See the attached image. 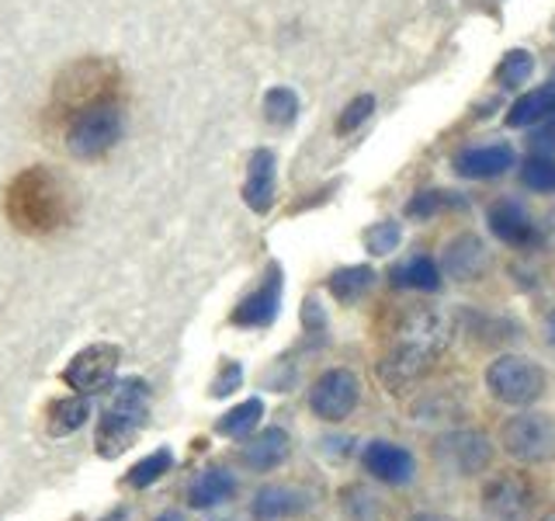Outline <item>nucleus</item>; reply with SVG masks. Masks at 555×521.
<instances>
[{"label":"nucleus","mask_w":555,"mask_h":521,"mask_svg":"<svg viewBox=\"0 0 555 521\" xmlns=\"http://www.w3.org/2000/svg\"><path fill=\"white\" fill-rule=\"evenodd\" d=\"M236 486H240L236 476H233L225 466H208V469H202V473L188 483V504H191L195 511L216 508V504L233 500Z\"/></svg>","instance_id":"21"},{"label":"nucleus","mask_w":555,"mask_h":521,"mask_svg":"<svg viewBox=\"0 0 555 521\" xmlns=\"http://www.w3.org/2000/svg\"><path fill=\"white\" fill-rule=\"evenodd\" d=\"M243 386V365L240 361H233V358H222V365H219V372H216V379H212V396H233L236 390Z\"/></svg>","instance_id":"35"},{"label":"nucleus","mask_w":555,"mask_h":521,"mask_svg":"<svg viewBox=\"0 0 555 521\" xmlns=\"http://www.w3.org/2000/svg\"><path fill=\"white\" fill-rule=\"evenodd\" d=\"M150 421V382L129 376L115 379L108 386V410L101 414L98 434H94V452L101 459H118L132 448L139 431Z\"/></svg>","instance_id":"3"},{"label":"nucleus","mask_w":555,"mask_h":521,"mask_svg":"<svg viewBox=\"0 0 555 521\" xmlns=\"http://www.w3.org/2000/svg\"><path fill=\"white\" fill-rule=\"evenodd\" d=\"M545 338H548V344H555V309L545 317Z\"/></svg>","instance_id":"38"},{"label":"nucleus","mask_w":555,"mask_h":521,"mask_svg":"<svg viewBox=\"0 0 555 521\" xmlns=\"http://www.w3.org/2000/svg\"><path fill=\"white\" fill-rule=\"evenodd\" d=\"M156 521H184V514H178V511H167V514H160Z\"/></svg>","instance_id":"39"},{"label":"nucleus","mask_w":555,"mask_h":521,"mask_svg":"<svg viewBox=\"0 0 555 521\" xmlns=\"http://www.w3.org/2000/svg\"><path fill=\"white\" fill-rule=\"evenodd\" d=\"M372 112H375V98H372V94H358V98L340 112V118H337V132H340V136L354 132V129L361 126V122H369V118H372Z\"/></svg>","instance_id":"34"},{"label":"nucleus","mask_w":555,"mask_h":521,"mask_svg":"<svg viewBox=\"0 0 555 521\" xmlns=\"http://www.w3.org/2000/svg\"><path fill=\"white\" fill-rule=\"evenodd\" d=\"M358 404H361V382L351 369H326L309 390V410L330 424L351 417Z\"/></svg>","instance_id":"8"},{"label":"nucleus","mask_w":555,"mask_h":521,"mask_svg":"<svg viewBox=\"0 0 555 521\" xmlns=\"http://www.w3.org/2000/svg\"><path fill=\"white\" fill-rule=\"evenodd\" d=\"M264 118L271 126H292L299 118V94L292 87H271L264 94Z\"/></svg>","instance_id":"29"},{"label":"nucleus","mask_w":555,"mask_h":521,"mask_svg":"<svg viewBox=\"0 0 555 521\" xmlns=\"http://www.w3.org/2000/svg\"><path fill=\"white\" fill-rule=\"evenodd\" d=\"M531 74H534V56L528 49H511L496 66L500 87H520V84H528Z\"/></svg>","instance_id":"30"},{"label":"nucleus","mask_w":555,"mask_h":521,"mask_svg":"<svg viewBox=\"0 0 555 521\" xmlns=\"http://www.w3.org/2000/svg\"><path fill=\"white\" fill-rule=\"evenodd\" d=\"M243 202H247L250 213L268 216L274 208V195H278V161L268 147H260L250 153L247 164V181H243Z\"/></svg>","instance_id":"18"},{"label":"nucleus","mask_w":555,"mask_h":521,"mask_svg":"<svg viewBox=\"0 0 555 521\" xmlns=\"http://www.w3.org/2000/svg\"><path fill=\"white\" fill-rule=\"evenodd\" d=\"M552 118H555V115H552Z\"/></svg>","instance_id":"41"},{"label":"nucleus","mask_w":555,"mask_h":521,"mask_svg":"<svg viewBox=\"0 0 555 521\" xmlns=\"http://www.w3.org/2000/svg\"><path fill=\"white\" fill-rule=\"evenodd\" d=\"M399 240H403V230H399L396 219H382L364 230V247H369V254H375V257L392 254L399 247Z\"/></svg>","instance_id":"31"},{"label":"nucleus","mask_w":555,"mask_h":521,"mask_svg":"<svg viewBox=\"0 0 555 521\" xmlns=\"http://www.w3.org/2000/svg\"><path fill=\"white\" fill-rule=\"evenodd\" d=\"M517 161L514 147L507 143H490V147H465L462 153H455V167L459 178H473V181H486V178H500L507 174Z\"/></svg>","instance_id":"19"},{"label":"nucleus","mask_w":555,"mask_h":521,"mask_svg":"<svg viewBox=\"0 0 555 521\" xmlns=\"http://www.w3.org/2000/svg\"><path fill=\"white\" fill-rule=\"evenodd\" d=\"M482 511L490 521H528L534 511V486L520 473H500L482 486Z\"/></svg>","instance_id":"10"},{"label":"nucleus","mask_w":555,"mask_h":521,"mask_svg":"<svg viewBox=\"0 0 555 521\" xmlns=\"http://www.w3.org/2000/svg\"><path fill=\"white\" fill-rule=\"evenodd\" d=\"M542 521H555V511H548V514H545Z\"/></svg>","instance_id":"40"},{"label":"nucleus","mask_w":555,"mask_h":521,"mask_svg":"<svg viewBox=\"0 0 555 521\" xmlns=\"http://www.w3.org/2000/svg\"><path fill=\"white\" fill-rule=\"evenodd\" d=\"M406 521H455V518H448V514H438V511H421V514H410Z\"/></svg>","instance_id":"37"},{"label":"nucleus","mask_w":555,"mask_h":521,"mask_svg":"<svg viewBox=\"0 0 555 521\" xmlns=\"http://www.w3.org/2000/svg\"><path fill=\"white\" fill-rule=\"evenodd\" d=\"M462 205H465V199H459L455 191H421V195L406 202V216L430 219V216L448 213V208H462Z\"/></svg>","instance_id":"28"},{"label":"nucleus","mask_w":555,"mask_h":521,"mask_svg":"<svg viewBox=\"0 0 555 521\" xmlns=\"http://www.w3.org/2000/svg\"><path fill=\"white\" fill-rule=\"evenodd\" d=\"M490 233L500 240V243H511V247H534L538 240V226L531 223V216L520 208L517 202L503 199V202H493L490 205Z\"/></svg>","instance_id":"20"},{"label":"nucleus","mask_w":555,"mask_h":521,"mask_svg":"<svg viewBox=\"0 0 555 521\" xmlns=\"http://www.w3.org/2000/svg\"><path fill=\"white\" fill-rule=\"evenodd\" d=\"M288 456H292V434L278 424L257 428L240 445V462L254 469V473H271V469L285 466Z\"/></svg>","instance_id":"15"},{"label":"nucleus","mask_w":555,"mask_h":521,"mask_svg":"<svg viewBox=\"0 0 555 521\" xmlns=\"http://www.w3.org/2000/svg\"><path fill=\"white\" fill-rule=\"evenodd\" d=\"M312 504H317V494L306 491V486L264 483L250 500V518L254 521H288V518L306 514Z\"/></svg>","instance_id":"14"},{"label":"nucleus","mask_w":555,"mask_h":521,"mask_svg":"<svg viewBox=\"0 0 555 521\" xmlns=\"http://www.w3.org/2000/svg\"><path fill=\"white\" fill-rule=\"evenodd\" d=\"M451 334H455V323H451L448 313L434 306H413L410 313H403V320L396 323V341L416 344L430 355H441L451 344Z\"/></svg>","instance_id":"13"},{"label":"nucleus","mask_w":555,"mask_h":521,"mask_svg":"<svg viewBox=\"0 0 555 521\" xmlns=\"http://www.w3.org/2000/svg\"><path fill=\"white\" fill-rule=\"evenodd\" d=\"M121 94V69L108 56H80L60 69V77L52 80L49 104H46V129L60 132L66 118L91 109L104 98Z\"/></svg>","instance_id":"2"},{"label":"nucleus","mask_w":555,"mask_h":521,"mask_svg":"<svg viewBox=\"0 0 555 521\" xmlns=\"http://www.w3.org/2000/svg\"><path fill=\"white\" fill-rule=\"evenodd\" d=\"M282 289H285L282 265H271L264 271V278H260V285L236 303L230 323L233 327H247V330L271 327L278 320V313H282Z\"/></svg>","instance_id":"11"},{"label":"nucleus","mask_w":555,"mask_h":521,"mask_svg":"<svg viewBox=\"0 0 555 521\" xmlns=\"http://www.w3.org/2000/svg\"><path fill=\"white\" fill-rule=\"evenodd\" d=\"M434 459L455 476H476L493 462V442L482 431H448L434 442Z\"/></svg>","instance_id":"9"},{"label":"nucleus","mask_w":555,"mask_h":521,"mask_svg":"<svg viewBox=\"0 0 555 521\" xmlns=\"http://www.w3.org/2000/svg\"><path fill=\"white\" fill-rule=\"evenodd\" d=\"M375 285V271L369 265H351V268H337L326 278V289L337 303H358L364 292Z\"/></svg>","instance_id":"26"},{"label":"nucleus","mask_w":555,"mask_h":521,"mask_svg":"<svg viewBox=\"0 0 555 521\" xmlns=\"http://www.w3.org/2000/svg\"><path fill=\"white\" fill-rule=\"evenodd\" d=\"M344 514L351 518V521H378L382 511H378V500L364 491V486H344Z\"/></svg>","instance_id":"32"},{"label":"nucleus","mask_w":555,"mask_h":521,"mask_svg":"<svg viewBox=\"0 0 555 521\" xmlns=\"http://www.w3.org/2000/svg\"><path fill=\"white\" fill-rule=\"evenodd\" d=\"M87 421H91V396L83 393H66L49 399L46 407V431L52 439H66V434L80 431Z\"/></svg>","instance_id":"22"},{"label":"nucleus","mask_w":555,"mask_h":521,"mask_svg":"<svg viewBox=\"0 0 555 521\" xmlns=\"http://www.w3.org/2000/svg\"><path fill=\"white\" fill-rule=\"evenodd\" d=\"M500 445L511 459L542 466L555 459V417L542 410H520L500 431Z\"/></svg>","instance_id":"5"},{"label":"nucleus","mask_w":555,"mask_h":521,"mask_svg":"<svg viewBox=\"0 0 555 521\" xmlns=\"http://www.w3.org/2000/svg\"><path fill=\"white\" fill-rule=\"evenodd\" d=\"M302 320H306V330H323V327H326V317H323V313H320L317 300H306Z\"/></svg>","instance_id":"36"},{"label":"nucleus","mask_w":555,"mask_h":521,"mask_svg":"<svg viewBox=\"0 0 555 521\" xmlns=\"http://www.w3.org/2000/svg\"><path fill=\"white\" fill-rule=\"evenodd\" d=\"M260 417H264V399L260 396H250L236 404L233 410H225L219 421H216V434L222 439H233V442H243L247 434H254L260 428Z\"/></svg>","instance_id":"25"},{"label":"nucleus","mask_w":555,"mask_h":521,"mask_svg":"<svg viewBox=\"0 0 555 521\" xmlns=\"http://www.w3.org/2000/svg\"><path fill=\"white\" fill-rule=\"evenodd\" d=\"M4 216L17 233L52 237L74 219V191L52 167L31 164L11 178L4 191Z\"/></svg>","instance_id":"1"},{"label":"nucleus","mask_w":555,"mask_h":521,"mask_svg":"<svg viewBox=\"0 0 555 521\" xmlns=\"http://www.w3.org/2000/svg\"><path fill=\"white\" fill-rule=\"evenodd\" d=\"M170 469H173V452L164 445V448L150 452L146 459H139V462L129 469L126 483L132 486V491H146V486H153L156 480H164V476L170 473Z\"/></svg>","instance_id":"27"},{"label":"nucleus","mask_w":555,"mask_h":521,"mask_svg":"<svg viewBox=\"0 0 555 521\" xmlns=\"http://www.w3.org/2000/svg\"><path fill=\"white\" fill-rule=\"evenodd\" d=\"M438 268L441 275L455 278V282H479V278L490 271V251H486V243L476 233H459L444 247Z\"/></svg>","instance_id":"17"},{"label":"nucleus","mask_w":555,"mask_h":521,"mask_svg":"<svg viewBox=\"0 0 555 521\" xmlns=\"http://www.w3.org/2000/svg\"><path fill=\"white\" fill-rule=\"evenodd\" d=\"M118 361H121L118 344H108V341L87 344L83 352H77L66 361L63 382L74 393H83V396L108 393V386L115 382V372H118Z\"/></svg>","instance_id":"7"},{"label":"nucleus","mask_w":555,"mask_h":521,"mask_svg":"<svg viewBox=\"0 0 555 521\" xmlns=\"http://www.w3.org/2000/svg\"><path fill=\"white\" fill-rule=\"evenodd\" d=\"M361 462L364 469L378 480V483H389V486H403L413 480L416 473V459H413V452L403 448V445H396V442H369L361 452Z\"/></svg>","instance_id":"16"},{"label":"nucleus","mask_w":555,"mask_h":521,"mask_svg":"<svg viewBox=\"0 0 555 521\" xmlns=\"http://www.w3.org/2000/svg\"><path fill=\"white\" fill-rule=\"evenodd\" d=\"M121 129H126V104H121L118 94L66 118L60 126V136L69 156H77V161H101V156H108L118 147Z\"/></svg>","instance_id":"4"},{"label":"nucleus","mask_w":555,"mask_h":521,"mask_svg":"<svg viewBox=\"0 0 555 521\" xmlns=\"http://www.w3.org/2000/svg\"><path fill=\"white\" fill-rule=\"evenodd\" d=\"M434 361H438V355L424 352V347L406 344V341H392L389 352L378 358L375 372H378L382 386H386V390L403 393V390H410L413 382H421L434 369Z\"/></svg>","instance_id":"12"},{"label":"nucleus","mask_w":555,"mask_h":521,"mask_svg":"<svg viewBox=\"0 0 555 521\" xmlns=\"http://www.w3.org/2000/svg\"><path fill=\"white\" fill-rule=\"evenodd\" d=\"M392 278V285L396 289H416V292H438L441 289V268H438V260L427 257V254H416L410 260H403V265H396L389 271Z\"/></svg>","instance_id":"23"},{"label":"nucleus","mask_w":555,"mask_h":521,"mask_svg":"<svg viewBox=\"0 0 555 521\" xmlns=\"http://www.w3.org/2000/svg\"><path fill=\"white\" fill-rule=\"evenodd\" d=\"M520 181H525L531 191L552 195V191H555V161H552V156H531V161L520 167Z\"/></svg>","instance_id":"33"},{"label":"nucleus","mask_w":555,"mask_h":521,"mask_svg":"<svg viewBox=\"0 0 555 521\" xmlns=\"http://www.w3.org/2000/svg\"><path fill=\"white\" fill-rule=\"evenodd\" d=\"M555 115V84L548 87H538V91H528L514 101V109L507 112V126L514 129H528V126H538V122H545Z\"/></svg>","instance_id":"24"},{"label":"nucleus","mask_w":555,"mask_h":521,"mask_svg":"<svg viewBox=\"0 0 555 521\" xmlns=\"http://www.w3.org/2000/svg\"><path fill=\"white\" fill-rule=\"evenodd\" d=\"M486 386H490V393L500 404L531 407L534 399H542L545 393V369L531 358L500 355L496 361H490V369H486Z\"/></svg>","instance_id":"6"}]
</instances>
